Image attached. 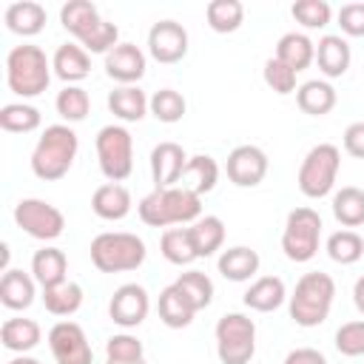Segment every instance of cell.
<instances>
[{"mask_svg":"<svg viewBox=\"0 0 364 364\" xmlns=\"http://www.w3.org/2000/svg\"><path fill=\"white\" fill-rule=\"evenodd\" d=\"M179 287V293L193 304V310H205L210 301H213V282L202 273V270H188V273H179V279L173 282Z\"/></svg>","mask_w":364,"mask_h":364,"instance_id":"74e56055","label":"cell"},{"mask_svg":"<svg viewBox=\"0 0 364 364\" xmlns=\"http://www.w3.org/2000/svg\"><path fill=\"white\" fill-rule=\"evenodd\" d=\"M287 299V287L279 276H259L247 290H245V304L256 313H270L282 307Z\"/></svg>","mask_w":364,"mask_h":364,"instance_id":"cb8c5ba5","label":"cell"},{"mask_svg":"<svg viewBox=\"0 0 364 364\" xmlns=\"http://www.w3.org/2000/svg\"><path fill=\"white\" fill-rule=\"evenodd\" d=\"M256 353V324L245 313H225L216 321V355L222 364H247Z\"/></svg>","mask_w":364,"mask_h":364,"instance_id":"ba28073f","label":"cell"},{"mask_svg":"<svg viewBox=\"0 0 364 364\" xmlns=\"http://www.w3.org/2000/svg\"><path fill=\"white\" fill-rule=\"evenodd\" d=\"M276 60H282L287 68L299 74L316 60V43L301 31H287L276 43Z\"/></svg>","mask_w":364,"mask_h":364,"instance_id":"603a6c76","label":"cell"},{"mask_svg":"<svg viewBox=\"0 0 364 364\" xmlns=\"http://www.w3.org/2000/svg\"><path fill=\"white\" fill-rule=\"evenodd\" d=\"M216 267H219V273H222L228 282H247V279H253L256 270H259V253H256L253 247L236 245V247L222 250Z\"/></svg>","mask_w":364,"mask_h":364,"instance_id":"f1b7e54d","label":"cell"},{"mask_svg":"<svg viewBox=\"0 0 364 364\" xmlns=\"http://www.w3.org/2000/svg\"><path fill=\"white\" fill-rule=\"evenodd\" d=\"M338 26L350 37H364V3H347L338 9Z\"/></svg>","mask_w":364,"mask_h":364,"instance_id":"bcb514c9","label":"cell"},{"mask_svg":"<svg viewBox=\"0 0 364 364\" xmlns=\"http://www.w3.org/2000/svg\"><path fill=\"white\" fill-rule=\"evenodd\" d=\"M105 74L122 85H134L145 77V51L134 43H119L105 54Z\"/></svg>","mask_w":364,"mask_h":364,"instance_id":"2e32d148","label":"cell"},{"mask_svg":"<svg viewBox=\"0 0 364 364\" xmlns=\"http://www.w3.org/2000/svg\"><path fill=\"white\" fill-rule=\"evenodd\" d=\"M336 350L341 355H364V321H347L336 330Z\"/></svg>","mask_w":364,"mask_h":364,"instance_id":"ee69618b","label":"cell"},{"mask_svg":"<svg viewBox=\"0 0 364 364\" xmlns=\"http://www.w3.org/2000/svg\"><path fill=\"white\" fill-rule=\"evenodd\" d=\"M148 97L139 85H119L108 94V111L122 122H139L148 114Z\"/></svg>","mask_w":364,"mask_h":364,"instance_id":"4316f807","label":"cell"},{"mask_svg":"<svg viewBox=\"0 0 364 364\" xmlns=\"http://www.w3.org/2000/svg\"><path fill=\"white\" fill-rule=\"evenodd\" d=\"M51 68H54V74H57L63 82L74 85V82H80V80L88 77V71H91V57H88V51H85L82 46H77V43H63V46H57V51H54V57H51Z\"/></svg>","mask_w":364,"mask_h":364,"instance_id":"d6986e66","label":"cell"},{"mask_svg":"<svg viewBox=\"0 0 364 364\" xmlns=\"http://www.w3.org/2000/svg\"><path fill=\"white\" fill-rule=\"evenodd\" d=\"M188 230H191V242L199 259L213 256L225 245V222L219 216H199L193 225H188Z\"/></svg>","mask_w":364,"mask_h":364,"instance_id":"4dcf8cb0","label":"cell"},{"mask_svg":"<svg viewBox=\"0 0 364 364\" xmlns=\"http://www.w3.org/2000/svg\"><path fill=\"white\" fill-rule=\"evenodd\" d=\"M6 82L23 100L37 97L51 82V60L40 46H31V43L14 46L6 57Z\"/></svg>","mask_w":364,"mask_h":364,"instance_id":"5b68a950","label":"cell"},{"mask_svg":"<svg viewBox=\"0 0 364 364\" xmlns=\"http://www.w3.org/2000/svg\"><path fill=\"white\" fill-rule=\"evenodd\" d=\"M148 51L156 63H179L188 54V31L176 20H159L148 31Z\"/></svg>","mask_w":364,"mask_h":364,"instance_id":"9a60e30c","label":"cell"},{"mask_svg":"<svg viewBox=\"0 0 364 364\" xmlns=\"http://www.w3.org/2000/svg\"><path fill=\"white\" fill-rule=\"evenodd\" d=\"M54 108H57V114H60L65 122H82V119L88 117V111H91V97H88V91L80 88V85H65V88L57 94Z\"/></svg>","mask_w":364,"mask_h":364,"instance_id":"f35d334b","label":"cell"},{"mask_svg":"<svg viewBox=\"0 0 364 364\" xmlns=\"http://www.w3.org/2000/svg\"><path fill=\"white\" fill-rule=\"evenodd\" d=\"M333 216L344 228H358L364 225V191L361 188H341L333 193Z\"/></svg>","mask_w":364,"mask_h":364,"instance_id":"836d02e7","label":"cell"},{"mask_svg":"<svg viewBox=\"0 0 364 364\" xmlns=\"http://www.w3.org/2000/svg\"><path fill=\"white\" fill-rule=\"evenodd\" d=\"M333 299H336L333 276L321 270H310L296 282V290L290 296V318L299 327H318L327 321Z\"/></svg>","mask_w":364,"mask_h":364,"instance_id":"277c9868","label":"cell"},{"mask_svg":"<svg viewBox=\"0 0 364 364\" xmlns=\"http://www.w3.org/2000/svg\"><path fill=\"white\" fill-rule=\"evenodd\" d=\"M31 273H34V282H37L43 290L57 287V284L68 282V279H65V273H68V259H65V253H63L60 247H40V250L31 256Z\"/></svg>","mask_w":364,"mask_h":364,"instance_id":"7402d4cb","label":"cell"},{"mask_svg":"<svg viewBox=\"0 0 364 364\" xmlns=\"http://www.w3.org/2000/svg\"><path fill=\"white\" fill-rule=\"evenodd\" d=\"M159 250L162 256L171 262V264H191L196 262V250H193V242H191V230L188 228H168L159 239Z\"/></svg>","mask_w":364,"mask_h":364,"instance_id":"d590c367","label":"cell"},{"mask_svg":"<svg viewBox=\"0 0 364 364\" xmlns=\"http://www.w3.org/2000/svg\"><path fill=\"white\" fill-rule=\"evenodd\" d=\"M327 256L338 264H355L364 256V239L355 230H336L327 239Z\"/></svg>","mask_w":364,"mask_h":364,"instance_id":"ab89813d","label":"cell"},{"mask_svg":"<svg viewBox=\"0 0 364 364\" xmlns=\"http://www.w3.org/2000/svg\"><path fill=\"white\" fill-rule=\"evenodd\" d=\"M0 128L9 134H28L40 128V111L28 102H9L0 108Z\"/></svg>","mask_w":364,"mask_h":364,"instance_id":"8d00e7d4","label":"cell"},{"mask_svg":"<svg viewBox=\"0 0 364 364\" xmlns=\"http://www.w3.org/2000/svg\"><path fill=\"white\" fill-rule=\"evenodd\" d=\"M262 77H264L267 88H270V91H276L279 97H284V94H293V91H296V71H293V68H287V65H284L282 60H276V57H270V60L264 63Z\"/></svg>","mask_w":364,"mask_h":364,"instance_id":"7bdbcfd3","label":"cell"},{"mask_svg":"<svg viewBox=\"0 0 364 364\" xmlns=\"http://www.w3.org/2000/svg\"><path fill=\"white\" fill-rule=\"evenodd\" d=\"M341 168V151L333 142H318L307 151L299 168V191L307 199H321L333 191Z\"/></svg>","mask_w":364,"mask_h":364,"instance_id":"52a82bcc","label":"cell"},{"mask_svg":"<svg viewBox=\"0 0 364 364\" xmlns=\"http://www.w3.org/2000/svg\"><path fill=\"white\" fill-rule=\"evenodd\" d=\"M14 222L17 228H23L31 239H40V242H51L57 236H63L65 230V216L60 208H54L51 202L46 199H20L14 205Z\"/></svg>","mask_w":364,"mask_h":364,"instance_id":"8fae6325","label":"cell"},{"mask_svg":"<svg viewBox=\"0 0 364 364\" xmlns=\"http://www.w3.org/2000/svg\"><path fill=\"white\" fill-rule=\"evenodd\" d=\"M344 151L355 159H364V122H350L344 131Z\"/></svg>","mask_w":364,"mask_h":364,"instance_id":"7dc6e473","label":"cell"},{"mask_svg":"<svg viewBox=\"0 0 364 364\" xmlns=\"http://www.w3.org/2000/svg\"><path fill=\"white\" fill-rule=\"evenodd\" d=\"M48 347L57 364H91L94 361V350L85 338V330L77 321H57L48 330Z\"/></svg>","mask_w":364,"mask_h":364,"instance_id":"7c38bea8","label":"cell"},{"mask_svg":"<svg viewBox=\"0 0 364 364\" xmlns=\"http://www.w3.org/2000/svg\"><path fill=\"white\" fill-rule=\"evenodd\" d=\"M205 17L216 34H230L245 23V6L239 0H210Z\"/></svg>","mask_w":364,"mask_h":364,"instance_id":"e575fe53","label":"cell"},{"mask_svg":"<svg viewBox=\"0 0 364 364\" xmlns=\"http://www.w3.org/2000/svg\"><path fill=\"white\" fill-rule=\"evenodd\" d=\"M77 151H80V139L74 134V128L68 125H48L34 151H31V171L37 179H46V182H54V179H63L74 159H77Z\"/></svg>","mask_w":364,"mask_h":364,"instance_id":"3957f363","label":"cell"},{"mask_svg":"<svg viewBox=\"0 0 364 364\" xmlns=\"http://www.w3.org/2000/svg\"><path fill=\"white\" fill-rule=\"evenodd\" d=\"M336 100H338V94H336V88L327 80H307L304 85L296 88V102L310 117L330 114L336 108Z\"/></svg>","mask_w":364,"mask_h":364,"instance_id":"484cf974","label":"cell"},{"mask_svg":"<svg viewBox=\"0 0 364 364\" xmlns=\"http://www.w3.org/2000/svg\"><path fill=\"white\" fill-rule=\"evenodd\" d=\"M148 111L159 119V122H179L182 117H185V111H188V102H185V97L179 94V91H173V88H159L154 97H151V102H148Z\"/></svg>","mask_w":364,"mask_h":364,"instance_id":"60d3db41","label":"cell"},{"mask_svg":"<svg viewBox=\"0 0 364 364\" xmlns=\"http://www.w3.org/2000/svg\"><path fill=\"white\" fill-rule=\"evenodd\" d=\"M43 304L51 316H74L82 307V287L77 282H63L57 287L43 290Z\"/></svg>","mask_w":364,"mask_h":364,"instance_id":"d6a6232c","label":"cell"},{"mask_svg":"<svg viewBox=\"0 0 364 364\" xmlns=\"http://www.w3.org/2000/svg\"><path fill=\"white\" fill-rule=\"evenodd\" d=\"M105 358H145V347L131 333H117L105 341Z\"/></svg>","mask_w":364,"mask_h":364,"instance_id":"f6af8a7d","label":"cell"},{"mask_svg":"<svg viewBox=\"0 0 364 364\" xmlns=\"http://www.w3.org/2000/svg\"><path fill=\"white\" fill-rule=\"evenodd\" d=\"M91 210L105 222H119L131 213V193L119 182H105L91 196Z\"/></svg>","mask_w":364,"mask_h":364,"instance_id":"ac0fdd59","label":"cell"},{"mask_svg":"<svg viewBox=\"0 0 364 364\" xmlns=\"http://www.w3.org/2000/svg\"><path fill=\"white\" fill-rule=\"evenodd\" d=\"M321 239V216L313 208H293L287 213L284 230H282V250L290 262H310L318 250Z\"/></svg>","mask_w":364,"mask_h":364,"instance_id":"30bf717a","label":"cell"},{"mask_svg":"<svg viewBox=\"0 0 364 364\" xmlns=\"http://www.w3.org/2000/svg\"><path fill=\"white\" fill-rule=\"evenodd\" d=\"M6 28L20 34V37H34L43 31L46 26V9L34 0H17V3H9L6 6Z\"/></svg>","mask_w":364,"mask_h":364,"instance_id":"44dd1931","label":"cell"},{"mask_svg":"<svg viewBox=\"0 0 364 364\" xmlns=\"http://www.w3.org/2000/svg\"><path fill=\"white\" fill-rule=\"evenodd\" d=\"M60 23L91 54H108L114 46H119V28L111 20H102L91 0H68L60 9Z\"/></svg>","mask_w":364,"mask_h":364,"instance_id":"7a4b0ae2","label":"cell"},{"mask_svg":"<svg viewBox=\"0 0 364 364\" xmlns=\"http://www.w3.org/2000/svg\"><path fill=\"white\" fill-rule=\"evenodd\" d=\"M225 171L236 188H256L267 176V154L259 145H236L228 154Z\"/></svg>","mask_w":364,"mask_h":364,"instance_id":"5bb4252c","label":"cell"},{"mask_svg":"<svg viewBox=\"0 0 364 364\" xmlns=\"http://www.w3.org/2000/svg\"><path fill=\"white\" fill-rule=\"evenodd\" d=\"M9 364H40L37 358H31V355H14Z\"/></svg>","mask_w":364,"mask_h":364,"instance_id":"816d5d0a","label":"cell"},{"mask_svg":"<svg viewBox=\"0 0 364 364\" xmlns=\"http://www.w3.org/2000/svg\"><path fill=\"white\" fill-rule=\"evenodd\" d=\"M353 301H355V307L364 313V276L355 279V284H353Z\"/></svg>","mask_w":364,"mask_h":364,"instance_id":"681fc988","label":"cell"},{"mask_svg":"<svg viewBox=\"0 0 364 364\" xmlns=\"http://www.w3.org/2000/svg\"><path fill=\"white\" fill-rule=\"evenodd\" d=\"M0 301L9 310H26L34 301V279L17 267H9L0 279Z\"/></svg>","mask_w":364,"mask_h":364,"instance_id":"f546056e","label":"cell"},{"mask_svg":"<svg viewBox=\"0 0 364 364\" xmlns=\"http://www.w3.org/2000/svg\"><path fill=\"white\" fill-rule=\"evenodd\" d=\"M284 364H327V358L313 347H296L284 355Z\"/></svg>","mask_w":364,"mask_h":364,"instance_id":"c3c4849f","label":"cell"},{"mask_svg":"<svg viewBox=\"0 0 364 364\" xmlns=\"http://www.w3.org/2000/svg\"><path fill=\"white\" fill-rule=\"evenodd\" d=\"M105 364H145V358H105Z\"/></svg>","mask_w":364,"mask_h":364,"instance_id":"f907efd6","label":"cell"},{"mask_svg":"<svg viewBox=\"0 0 364 364\" xmlns=\"http://www.w3.org/2000/svg\"><path fill=\"white\" fill-rule=\"evenodd\" d=\"M97 162L108 182H122L134 171V139L122 125H105L97 131Z\"/></svg>","mask_w":364,"mask_h":364,"instance_id":"9c48e42d","label":"cell"},{"mask_svg":"<svg viewBox=\"0 0 364 364\" xmlns=\"http://www.w3.org/2000/svg\"><path fill=\"white\" fill-rule=\"evenodd\" d=\"M139 219L148 228H168V225H193L202 216V196L173 185V188H154L136 205Z\"/></svg>","mask_w":364,"mask_h":364,"instance_id":"6da1fadb","label":"cell"},{"mask_svg":"<svg viewBox=\"0 0 364 364\" xmlns=\"http://www.w3.org/2000/svg\"><path fill=\"white\" fill-rule=\"evenodd\" d=\"M216 182H219V165L208 154L191 156L188 165H185V171H182V176H179V185L188 188V191H193V193H199V196L202 193H210L216 188Z\"/></svg>","mask_w":364,"mask_h":364,"instance_id":"83f0119b","label":"cell"},{"mask_svg":"<svg viewBox=\"0 0 364 364\" xmlns=\"http://www.w3.org/2000/svg\"><path fill=\"white\" fill-rule=\"evenodd\" d=\"M40 338H43V330L34 318H6L0 327L3 347L17 355H26L28 350H34L40 344Z\"/></svg>","mask_w":364,"mask_h":364,"instance_id":"d4e9b609","label":"cell"},{"mask_svg":"<svg viewBox=\"0 0 364 364\" xmlns=\"http://www.w3.org/2000/svg\"><path fill=\"white\" fill-rule=\"evenodd\" d=\"M91 262L100 273L136 270L145 262V242L128 230H105L91 239Z\"/></svg>","mask_w":364,"mask_h":364,"instance_id":"8992f818","label":"cell"},{"mask_svg":"<svg viewBox=\"0 0 364 364\" xmlns=\"http://www.w3.org/2000/svg\"><path fill=\"white\" fill-rule=\"evenodd\" d=\"M350 60H353V54H350V46H347V40L341 34H324L316 43V63H318L324 77L333 80V77L347 74Z\"/></svg>","mask_w":364,"mask_h":364,"instance_id":"ffe728a7","label":"cell"},{"mask_svg":"<svg viewBox=\"0 0 364 364\" xmlns=\"http://www.w3.org/2000/svg\"><path fill=\"white\" fill-rule=\"evenodd\" d=\"M188 154L182 145L176 142H159L154 151H151V176H154V185L156 188H173L179 185V176L188 165Z\"/></svg>","mask_w":364,"mask_h":364,"instance_id":"e0dca14e","label":"cell"},{"mask_svg":"<svg viewBox=\"0 0 364 364\" xmlns=\"http://www.w3.org/2000/svg\"><path fill=\"white\" fill-rule=\"evenodd\" d=\"M290 14L304 28H324L330 23V17H333V9H330L327 0H296Z\"/></svg>","mask_w":364,"mask_h":364,"instance_id":"b9f144b4","label":"cell"},{"mask_svg":"<svg viewBox=\"0 0 364 364\" xmlns=\"http://www.w3.org/2000/svg\"><path fill=\"white\" fill-rule=\"evenodd\" d=\"M151 310V299H148V290L136 282H128V284H119L108 301V316L114 324L131 330V327H139L145 321Z\"/></svg>","mask_w":364,"mask_h":364,"instance_id":"4fadbf2b","label":"cell"},{"mask_svg":"<svg viewBox=\"0 0 364 364\" xmlns=\"http://www.w3.org/2000/svg\"><path fill=\"white\" fill-rule=\"evenodd\" d=\"M193 316H196L193 304L179 293L176 284L162 287V293H159V318H162L165 327L182 330V327H188L193 321Z\"/></svg>","mask_w":364,"mask_h":364,"instance_id":"1f68e13d","label":"cell"}]
</instances>
